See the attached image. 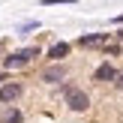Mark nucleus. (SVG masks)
Wrapping results in <instances>:
<instances>
[{"instance_id":"13","label":"nucleus","mask_w":123,"mask_h":123,"mask_svg":"<svg viewBox=\"0 0 123 123\" xmlns=\"http://www.w3.org/2000/svg\"><path fill=\"white\" fill-rule=\"evenodd\" d=\"M114 36H117V39H120V42H123V27H120V30H117V33H114Z\"/></svg>"},{"instance_id":"1","label":"nucleus","mask_w":123,"mask_h":123,"mask_svg":"<svg viewBox=\"0 0 123 123\" xmlns=\"http://www.w3.org/2000/svg\"><path fill=\"white\" fill-rule=\"evenodd\" d=\"M60 96H63V105L69 108V111H75V114H81V111H87V108H90V96L84 93L78 84L63 81V84H60Z\"/></svg>"},{"instance_id":"11","label":"nucleus","mask_w":123,"mask_h":123,"mask_svg":"<svg viewBox=\"0 0 123 123\" xmlns=\"http://www.w3.org/2000/svg\"><path fill=\"white\" fill-rule=\"evenodd\" d=\"M102 54H120V45H114V42H108V45L102 48Z\"/></svg>"},{"instance_id":"6","label":"nucleus","mask_w":123,"mask_h":123,"mask_svg":"<svg viewBox=\"0 0 123 123\" xmlns=\"http://www.w3.org/2000/svg\"><path fill=\"white\" fill-rule=\"evenodd\" d=\"M93 81H117V69L105 60V63H99L93 69Z\"/></svg>"},{"instance_id":"4","label":"nucleus","mask_w":123,"mask_h":123,"mask_svg":"<svg viewBox=\"0 0 123 123\" xmlns=\"http://www.w3.org/2000/svg\"><path fill=\"white\" fill-rule=\"evenodd\" d=\"M42 81H45V84H60V81H66V66H63V63H51L48 69H42Z\"/></svg>"},{"instance_id":"15","label":"nucleus","mask_w":123,"mask_h":123,"mask_svg":"<svg viewBox=\"0 0 123 123\" xmlns=\"http://www.w3.org/2000/svg\"><path fill=\"white\" fill-rule=\"evenodd\" d=\"M114 24H123V15H117V18H114Z\"/></svg>"},{"instance_id":"10","label":"nucleus","mask_w":123,"mask_h":123,"mask_svg":"<svg viewBox=\"0 0 123 123\" xmlns=\"http://www.w3.org/2000/svg\"><path fill=\"white\" fill-rule=\"evenodd\" d=\"M60 3H78V0H39V6H60Z\"/></svg>"},{"instance_id":"8","label":"nucleus","mask_w":123,"mask_h":123,"mask_svg":"<svg viewBox=\"0 0 123 123\" xmlns=\"http://www.w3.org/2000/svg\"><path fill=\"white\" fill-rule=\"evenodd\" d=\"M21 120H24V114L18 111V108H9V111L0 117V123H21Z\"/></svg>"},{"instance_id":"5","label":"nucleus","mask_w":123,"mask_h":123,"mask_svg":"<svg viewBox=\"0 0 123 123\" xmlns=\"http://www.w3.org/2000/svg\"><path fill=\"white\" fill-rule=\"evenodd\" d=\"M108 36L111 33H84V36H78V45L81 48H105Z\"/></svg>"},{"instance_id":"3","label":"nucleus","mask_w":123,"mask_h":123,"mask_svg":"<svg viewBox=\"0 0 123 123\" xmlns=\"http://www.w3.org/2000/svg\"><path fill=\"white\" fill-rule=\"evenodd\" d=\"M24 93V87H21V81H6L3 87H0V105H15V99Z\"/></svg>"},{"instance_id":"12","label":"nucleus","mask_w":123,"mask_h":123,"mask_svg":"<svg viewBox=\"0 0 123 123\" xmlns=\"http://www.w3.org/2000/svg\"><path fill=\"white\" fill-rule=\"evenodd\" d=\"M114 84H117V87L123 90V75H117V81H114Z\"/></svg>"},{"instance_id":"7","label":"nucleus","mask_w":123,"mask_h":123,"mask_svg":"<svg viewBox=\"0 0 123 123\" xmlns=\"http://www.w3.org/2000/svg\"><path fill=\"white\" fill-rule=\"evenodd\" d=\"M45 57L51 60V63H60L63 57H69V42H54V45L45 51Z\"/></svg>"},{"instance_id":"2","label":"nucleus","mask_w":123,"mask_h":123,"mask_svg":"<svg viewBox=\"0 0 123 123\" xmlns=\"http://www.w3.org/2000/svg\"><path fill=\"white\" fill-rule=\"evenodd\" d=\"M39 48L36 45H27V48H18V51H12L9 57L3 60V69H18V66H24V63H30L33 57H39Z\"/></svg>"},{"instance_id":"9","label":"nucleus","mask_w":123,"mask_h":123,"mask_svg":"<svg viewBox=\"0 0 123 123\" xmlns=\"http://www.w3.org/2000/svg\"><path fill=\"white\" fill-rule=\"evenodd\" d=\"M36 27H39V21L33 18V21H24L21 27H18V33H30V30H36Z\"/></svg>"},{"instance_id":"14","label":"nucleus","mask_w":123,"mask_h":123,"mask_svg":"<svg viewBox=\"0 0 123 123\" xmlns=\"http://www.w3.org/2000/svg\"><path fill=\"white\" fill-rule=\"evenodd\" d=\"M3 84H6V75H3V72H0V87H3Z\"/></svg>"}]
</instances>
